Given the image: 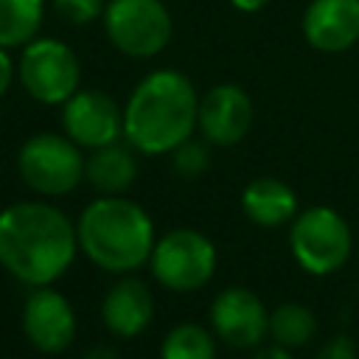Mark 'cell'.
<instances>
[{"label":"cell","mask_w":359,"mask_h":359,"mask_svg":"<svg viewBox=\"0 0 359 359\" xmlns=\"http://www.w3.org/2000/svg\"><path fill=\"white\" fill-rule=\"evenodd\" d=\"M76 250V224L56 205L14 202L0 210V266L31 289L59 280Z\"/></svg>","instance_id":"obj_1"},{"label":"cell","mask_w":359,"mask_h":359,"mask_svg":"<svg viewBox=\"0 0 359 359\" xmlns=\"http://www.w3.org/2000/svg\"><path fill=\"white\" fill-rule=\"evenodd\" d=\"M199 95L174 67L146 73L126 98L123 137L140 154H171L196 129Z\"/></svg>","instance_id":"obj_2"},{"label":"cell","mask_w":359,"mask_h":359,"mask_svg":"<svg viewBox=\"0 0 359 359\" xmlns=\"http://www.w3.org/2000/svg\"><path fill=\"white\" fill-rule=\"evenodd\" d=\"M79 250L101 269L126 275L140 269L154 250L151 216L126 196H101L90 202L76 224Z\"/></svg>","instance_id":"obj_3"},{"label":"cell","mask_w":359,"mask_h":359,"mask_svg":"<svg viewBox=\"0 0 359 359\" xmlns=\"http://www.w3.org/2000/svg\"><path fill=\"white\" fill-rule=\"evenodd\" d=\"M101 22L109 45L129 59H151L174 36V20L163 0H109Z\"/></svg>","instance_id":"obj_4"},{"label":"cell","mask_w":359,"mask_h":359,"mask_svg":"<svg viewBox=\"0 0 359 359\" xmlns=\"http://www.w3.org/2000/svg\"><path fill=\"white\" fill-rule=\"evenodd\" d=\"M17 171L39 196H65L84 180L81 146L67 135L36 132L20 146Z\"/></svg>","instance_id":"obj_5"},{"label":"cell","mask_w":359,"mask_h":359,"mask_svg":"<svg viewBox=\"0 0 359 359\" xmlns=\"http://www.w3.org/2000/svg\"><path fill=\"white\" fill-rule=\"evenodd\" d=\"M289 247L294 261L309 275H331L351 258L353 236L348 222L334 208L314 205L292 219Z\"/></svg>","instance_id":"obj_6"},{"label":"cell","mask_w":359,"mask_h":359,"mask_svg":"<svg viewBox=\"0 0 359 359\" xmlns=\"http://www.w3.org/2000/svg\"><path fill=\"white\" fill-rule=\"evenodd\" d=\"M17 79L34 101L56 107L79 90L81 62L67 42L53 36H34L28 45H22L17 59Z\"/></svg>","instance_id":"obj_7"},{"label":"cell","mask_w":359,"mask_h":359,"mask_svg":"<svg viewBox=\"0 0 359 359\" xmlns=\"http://www.w3.org/2000/svg\"><path fill=\"white\" fill-rule=\"evenodd\" d=\"M149 266L160 286L171 292H196L213 278L216 247L205 233L177 227L154 241Z\"/></svg>","instance_id":"obj_8"},{"label":"cell","mask_w":359,"mask_h":359,"mask_svg":"<svg viewBox=\"0 0 359 359\" xmlns=\"http://www.w3.org/2000/svg\"><path fill=\"white\" fill-rule=\"evenodd\" d=\"M65 135L81 149H101L123 137V109L101 90H76L62 104Z\"/></svg>","instance_id":"obj_9"},{"label":"cell","mask_w":359,"mask_h":359,"mask_svg":"<svg viewBox=\"0 0 359 359\" xmlns=\"http://www.w3.org/2000/svg\"><path fill=\"white\" fill-rule=\"evenodd\" d=\"M210 325L222 342L247 351L269 334V311L255 292L244 286H227L210 303Z\"/></svg>","instance_id":"obj_10"},{"label":"cell","mask_w":359,"mask_h":359,"mask_svg":"<svg viewBox=\"0 0 359 359\" xmlns=\"http://www.w3.org/2000/svg\"><path fill=\"white\" fill-rule=\"evenodd\" d=\"M22 331L36 351L62 353L76 337V311L62 292L34 286L22 303Z\"/></svg>","instance_id":"obj_11"},{"label":"cell","mask_w":359,"mask_h":359,"mask_svg":"<svg viewBox=\"0 0 359 359\" xmlns=\"http://www.w3.org/2000/svg\"><path fill=\"white\" fill-rule=\"evenodd\" d=\"M252 115L255 109H252V98L247 95V90L233 81H222V84H213L199 98L196 126L208 143L236 146L250 132Z\"/></svg>","instance_id":"obj_12"},{"label":"cell","mask_w":359,"mask_h":359,"mask_svg":"<svg viewBox=\"0 0 359 359\" xmlns=\"http://www.w3.org/2000/svg\"><path fill=\"white\" fill-rule=\"evenodd\" d=\"M303 39L320 53H345L359 42V0H311L300 20Z\"/></svg>","instance_id":"obj_13"},{"label":"cell","mask_w":359,"mask_h":359,"mask_svg":"<svg viewBox=\"0 0 359 359\" xmlns=\"http://www.w3.org/2000/svg\"><path fill=\"white\" fill-rule=\"evenodd\" d=\"M154 317L151 289L140 278H121L101 303V320L109 334L121 339H132L149 328Z\"/></svg>","instance_id":"obj_14"},{"label":"cell","mask_w":359,"mask_h":359,"mask_svg":"<svg viewBox=\"0 0 359 359\" xmlns=\"http://www.w3.org/2000/svg\"><path fill=\"white\" fill-rule=\"evenodd\" d=\"M241 210L258 227H280L297 216V196L283 180L258 177L244 185Z\"/></svg>","instance_id":"obj_15"},{"label":"cell","mask_w":359,"mask_h":359,"mask_svg":"<svg viewBox=\"0 0 359 359\" xmlns=\"http://www.w3.org/2000/svg\"><path fill=\"white\" fill-rule=\"evenodd\" d=\"M135 177H137V163L132 151L123 149L121 143L93 149V154L84 157V180L107 196L123 194L135 182Z\"/></svg>","instance_id":"obj_16"},{"label":"cell","mask_w":359,"mask_h":359,"mask_svg":"<svg viewBox=\"0 0 359 359\" xmlns=\"http://www.w3.org/2000/svg\"><path fill=\"white\" fill-rule=\"evenodd\" d=\"M45 0H0V48H22L39 36Z\"/></svg>","instance_id":"obj_17"},{"label":"cell","mask_w":359,"mask_h":359,"mask_svg":"<svg viewBox=\"0 0 359 359\" xmlns=\"http://www.w3.org/2000/svg\"><path fill=\"white\" fill-rule=\"evenodd\" d=\"M317 334V320L303 303H280L269 311V337L283 348H303Z\"/></svg>","instance_id":"obj_18"},{"label":"cell","mask_w":359,"mask_h":359,"mask_svg":"<svg viewBox=\"0 0 359 359\" xmlns=\"http://www.w3.org/2000/svg\"><path fill=\"white\" fill-rule=\"evenodd\" d=\"M213 334L196 323H182L171 328L160 345V359H213Z\"/></svg>","instance_id":"obj_19"},{"label":"cell","mask_w":359,"mask_h":359,"mask_svg":"<svg viewBox=\"0 0 359 359\" xmlns=\"http://www.w3.org/2000/svg\"><path fill=\"white\" fill-rule=\"evenodd\" d=\"M171 165H174V171H177L180 177L196 180L199 174L208 171V165H210V151H208L205 143L188 137L185 143H180V146L171 151Z\"/></svg>","instance_id":"obj_20"},{"label":"cell","mask_w":359,"mask_h":359,"mask_svg":"<svg viewBox=\"0 0 359 359\" xmlns=\"http://www.w3.org/2000/svg\"><path fill=\"white\" fill-rule=\"evenodd\" d=\"M107 3L104 0H53V11L67 25H90L101 20Z\"/></svg>","instance_id":"obj_21"},{"label":"cell","mask_w":359,"mask_h":359,"mask_svg":"<svg viewBox=\"0 0 359 359\" xmlns=\"http://www.w3.org/2000/svg\"><path fill=\"white\" fill-rule=\"evenodd\" d=\"M314 359H356V345H353L351 337L337 334V337H331V339L317 351Z\"/></svg>","instance_id":"obj_22"},{"label":"cell","mask_w":359,"mask_h":359,"mask_svg":"<svg viewBox=\"0 0 359 359\" xmlns=\"http://www.w3.org/2000/svg\"><path fill=\"white\" fill-rule=\"evenodd\" d=\"M17 76V65L11 62V56H8V48H0V98L8 93V87H11V79Z\"/></svg>","instance_id":"obj_23"},{"label":"cell","mask_w":359,"mask_h":359,"mask_svg":"<svg viewBox=\"0 0 359 359\" xmlns=\"http://www.w3.org/2000/svg\"><path fill=\"white\" fill-rule=\"evenodd\" d=\"M252 359H294V356H292V351H289V348H283V345H278V342H275V345H269V348H261Z\"/></svg>","instance_id":"obj_24"},{"label":"cell","mask_w":359,"mask_h":359,"mask_svg":"<svg viewBox=\"0 0 359 359\" xmlns=\"http://www.w3.org/2000/svg\"><path fill=\"white\" fill-rule=\"evenodd\" d=\"M236 11H241V14H255V11H261L264 6H269V0H227Z\"/></svg>","instance_id":"obj_25"},{"label":"cell","mask_w":359,"mask_h":359,"mask_svg":"<svg viewBox=\"0 0 359 359\" xmlns=\"http://www.w3.org/2000/svg\"><path fill=\"white\" fill-rule=\"evenodd\" d=\"M84 359H118V353H115L112 348L98 345V348H90V351L84 353Z\"/></svg>","instance_id":"obj_26"}]
</instances>
